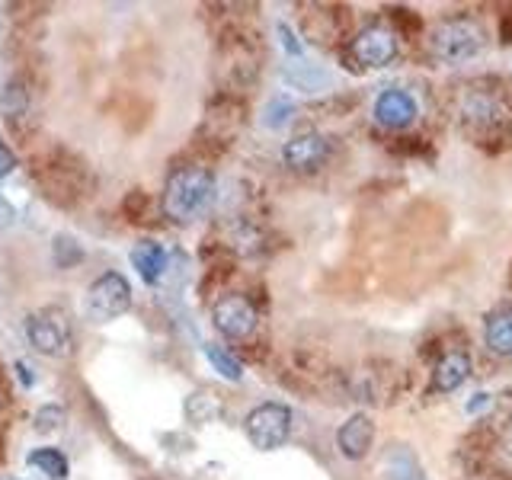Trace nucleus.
Masks as SVG:
<instances>
[{
    "mask_svg": "<svg viewBox=\"0 0 512 480\" xmlns=\"http://www.w3.org/2000/svg\"><path fill=\"white\" fill-rule=\"evenodd\" d=\"M26 340L29 346L42 352V356H68L71 352V343H74V333H71V324L64 311H55V308H42V311H32L26 317Z\"/></svg>",
    "mask_w": 512,
    "mask_h": 480,
    "instance_id": "5",
    "label": "nucleus"
},
{
    "mask_svg": "<svg viewBox=\"0 0 512 480\" xmlns=\"http://www.w3.org/2000/svg\"><path fill=\"white\" fill-rule=\"evenodd\" d=\"M292 116H295V103L288 100V96H272V100L266 103V109H263V125L266 128H282Z\"/></svg>",
    "mask_w": 512,
    "mask_h": 480,
    "instance_id": "20",
    "label": "nucleus"
},
{
    "mask_svg": "<svg viewBox=\"0 0 512 480\" xmlns=\"http://www.w3.org/2000/svg\"><path fill=\"white\" fill-rule=\"evenodd\" d=\"M218 413H221V400L212 391H196L186 400V416H189L192 423H199V426L212 423Z\"/></svg>",
    "mask_w": 512,
    "mask_h": 480,
    "instance_id": "17",
    "label": "nucleus"
},
{
    "mask_svg": "<svg viewBox=\"0 0 512 480\" xmlns=\"http://www.w3.org/2000/svg\"><path fill=\"white\" fill-rule=\"evenodd\" d=\"M279 36H282V45H285V52L292 55V58H298V55L304 52V48H301V42L295 39V32L288 29L285 23H279Z\"/></svg>",
    "mask_w": 512,
    "mask_h": 480,
    "instance_id": "24",
    "label": "nucleus"
},
{
    "mask_svg": "<svg viewBox=\"0 0 512 480\" xmlns=\"http://www.w3.org/2000/svg\"><path fill=\"white\" fill-rule=\"evenodd\" d=\"M468 378H471V359H468V352L452 349V352H445V356L436 365H432V384H429V391L432 394H452Z\"/></svg>",
    "mask_w": 512,
    "mask_h": 480,
    "instance_id": "12",
    "label": "nucleus"
},
{
    "mask_svg": "<svg viewBox=\"0 0 512 480\" xmlns=\"http://www.w3.org/2000/svg\"><path fill=\"white\" fill-rule=\"evenodd\" d=\"M256 320H260V314H256V304L247 295H224L212 308V324L228 340H247L256 330Z\"/></svg>",
    "mask_w": 512,
    "mask_h": 480,
    "instance_id": "8",
    "label": "nucleus"
},
{
    "mask_svg": "<svg viewBox=\"0 0 512 480\" xmlns=\"http://www.w3.org/2000/svg\"><path fill=\"white\" fill-rule=\"evenodd\" d=\"M26 464H29V468H36L39 474H45L48 480H68V474H71L68 455H64L61 448H52V445L29 452L26 455Z\"/></svg>",
    "mask_w": 512,
    "mask_h": 480,
    "instance_id": "16",
    "label": "nucleus"
},
{
    "mask_svg": "<svg viewBox=\"0 0 512 480\" xmlns=\"http://www.w3.org/2000/svg\"><path fill=\"white\" fill-rule=\"evenodd\" d=\"M13 167H16V157H13V151L7 148V144L0 141V176L13 173Z\"/></svg>",
    "mask_w": 512,
    "mask_h": 480,
    "instance_id": "25",
    "label": "nucleus"
},
{
    "mask_svg": "<svg viewBox=\"0 0 512 480\" xmlns=\"http://www.w3.org/2000/svg\"><path fill=\"white\" fill-rule=\"evenodd\" d=\"M484 343L493 356H512V304H496L484 317Z\"/></svg>",
    "mask_w": 512,
    "mask_h": 480,
    "instance_id": "13",
    "label": "nucleus"
},
{
    "mask_svg": "<svg viewBox=\"0 0 512 480\" xmlns=\"http://www.w3.org/2000/svg\"><path fill=\"white\" fill-rule=\"evenodd\" d=\"M64 420H68V410L64 407H58V404H45V407H39V413H36V429L39 432H52V429H58Z\"/></svg>",
    "mask_w": 512,
    "mask_h": 480,
    "instance_id": "22",
    "label": "nucleus"
},
{
    "mask_svg": "<svg viewBox=\"0 0 512 480\" xmlns=\"http://www.w3.org/2000/svg\"><path fill=\"white\" fill-rule=\"evenodd\" d=\"M285 77H288V84H295L298 90H317L320 84H327V77H324V71H317V68H311V64H292V68L285 71Z\"/></svg>",
    "mask_w": 512,
    "mask_h": 480,
    "instance_id": "19",
    "label": "nucleus"
},
{
    "mask_svg": "<svg viewBox=\"0 0 512 480\" xmlns=\"http://www.w3.org/2000/svg\"><path fill=\"white\" fill-rule=\"evenodd\" d=\"M484 48L487 32L471 16H452L429 32V55L442 68H461V64L484 55Z\"/></svg>",
    "mask_w": 512,
    "mask_h": 480,
    "instance_id": "2",
    "label": "nucleus"
},
{
    "mask_svg": "<svg viewBox=\"0 0 512 480\" xmlns=\"http://www.w3.org/2000/svg\"><path fill=\"white\" fill-rule=\"evenodd\" d=\"M327 157H330V141L320 132H301L295 138H288L282 148L285 167L295 173H314L327 164Z\"/></svg>",
    "mask_w": 512,
    "mask_h": 480,
    "instance_id": "10",
    "label": "nucleus"
},
{
    "mask_svg": "<svg viewBox=\"0 0 512 480\" xmlns=\"http://www.w3.org/2000/svg\"><path fill=\"white\" fill-rule=\"evenodd\" d=\"M4 112H7V116H13V119L26 112V90H20V84H10L4 90Z\"/></svg>",
    "mask_w": 512,
    "mask_h": 480,
    "instance_id": "23",
    "label": "nucleus"
},
{
    "mask_svg": "<svg viewBox=\"0 0 512 480\" xmlns=\"http://www.w3.org/2000/svg\"><path fill=\"white\" fill-rule=\"evenodd\" d=\"M167 250L157 244V240H141V244L132 247V266L138 269L141 282L148 285H157L160 279H164L167 272Z\"/></svg>",
    "mask_w": 512,
    "mask_h": 480,
    "instance_id": "15",
    "label": "nucleus"
},
{
    "mask_svg": "<svg viewBox=\"0 0 512 480\" xmlns=\"http://www.w3.org/2000/svg\"><path fill=\"white\" fill-rule=\"evenodd\" d=\"M205 359L212 362L215 372L224 375L228 381H240V378H244V365H240L228 349H221V346H205Z\"/></svg>",
    "mask_w": 512,
    "mask_h": 480,
    "instance_id": "18",
    "label": "nucleus"
},
{
    "mask_svg": "<svg viewBox=\"0 0 512 480\" xmlns=\"http://www.w3.org/2000/svg\"><path fill=\"white\" fill-rule=\"evenodd\" d=\"M375 445V423L368 413H352L349 420L336 429V448L346 461H362Z\"/></svg>",
    "mask_w": 512,
    "mask_h": 480,
    "instance_id": "11",
    "label": "nucleus"
},
{
    "mask_svg": "<svg viewBox=\"0 0 512 480\" xmlns=\"http://www.w3.org/2000/svg\"><path fill=\"white\" fill-rule=\"evenodd\" d=\"M458 116H461V125L468 128L474 138H484L490 132H500L506 122V109L493 93L471 90V93H464Z\"/></svg>",
    "mask_w": 512,
    "mask_h": 480,
    "instance_id": "7",
    "label": "nucleus"
},
{
    "mask_svg": "<svg viewBox=\"0 0 512 480\" xmlns=\"http://www.w3.org/2000/svg\"><path fill=\"white\" fill-rule=\"evenodd\" d=\"M381 480H423V464L407 445H391L378 464Z\"/></svg>",
    "mask_w": 512,
    "mask_h": 480,
    "instance_id": "14",
    "label": "nucleus"
},
{
    "mask_svg": "<svg viewBox=\"0 0 512 480\" xmlns=\"http://www.w3.org/2000/svg\"><path fill=\"white\" fill-rule=\"evenodd\" d=\"M52 253H55V263L61 266V269H71V266H77L80 260H84V250H80L71 237H55V247H52Z\"/></svg>",
    "mask_w": 512,
    "mask_h": 480,
    "instance_id": "21",
    "label": "nucleus"
},
{
    "mask_svg": "<svg viewBox=\"0 0 512 480\" xmlns=\"http://www.w3.org/2000/svg\"><path fill=\"white\" fill-rule=\"evenodd\" d=\"M372 116L381 128H391V132H404L416 122L420 116V106H416V96L410 90H400V87H388L378 93Z\"/></svg>",
    "mask_w": 512,
    "mask_h": 480,
    "instance_id": "9",
    "label": "nucleus"
},
{
    "mask_svg": "<svg viewBox=\"0 0 512 480\" xmlns=\"http://www.w3.org/2000/svg\"><path fill=\"white\" fill-rule=\"evenodd\" d=\"M215 202V176L199 164L176 167L164 186V212L176 224H192L208 215Z\"/></svg>",
    "mask_w": 512,
    "mask_h": 480,
    "instance_id": "1",
    "label": "nucleus"
},
{
    "mask_svg": "<svg viewBox=\"0 0 512 480\" xmlns=\"http://www.w3.org/2000/svg\"><path fill=\"white\" fill-rule=\"evenodd\" d=\"M128 308H132V285H128L125 276H119V272H103V276H96L90 282L87 301H84L87 320H93V324H109V320L122 317Z\"/></svg>",
    "mask_w": 512,
    "mask_h": 480,
    "instance_id": "3",
    "label": "nucleus"
},
{
    "mask_svg": "<svg viewBox=\"0 0 512 480\" xmlns=\"http://www.w3.org/2000/svg\"><path fill=\"white\" fill-rule=\"evenodd\" d=\"M349 55L365 71H381L397 58V36L388 26H365L349 42Z\"/></svg>",
    "mask_w": 512,
    "mask_h": 480,
    "instance_id": "6",
    "label": "nucleus"
},
{
    "mask_svg": "<svg viewBox=\"0 0 512 480\" xmlns=\"http://www.w3.org/2000/svg\"><path fill=\"white\" fill-rule=\"evenodd\" d=\"M244 432L253 448H260V452H276V448H282L288 442V436H292V410L285 404H276V400L253 407L244 420Z\"/></svg>",
    "mask_w": 512,
    "mask_h": 480,
    "instance_id": "4",
    "label": "nucleus"
}]
</instances>
